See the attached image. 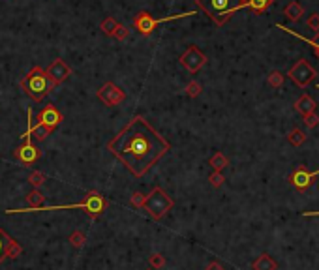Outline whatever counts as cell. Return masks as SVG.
Here are the masks:
<instances>
[{"label": "cell", "instance_id": "cell-26", "mask_svg": "<svg viewBox=\"0 0 319 270\" xmlns=\"http://www.w3.org/2000/svg\"><path fill=\"white\" fill-rule=\"evenodd\" d=\"M47 135H51V130L49 128L42 126V124H34L32 126V137H36L38 141H44V139H47Z\"/></svg>", "mask_w": 319, "mask_h": 270}, {"label": "cell", "instance_id": "cell-32", "mask_svg": "<svg viewBox=\"0 0 319 270\" xmlns=\"http://www.w3.org/2000/svg\"><path fill=\"white\" fill-rule=\"evenodd\" d=\"M113 36H115L116 39H126L128 36H130V30H128L124 25H116L115 32H113Z\"/></svg>", "mask_w": 319, "mask_h": 270}, {"label": "cell", "instance_id": "cell-30", "mask_svg": "<svg viewBox=\"0 0 319 270\" xmlns=\"http://www.w3.org/2000/svg\"><path fill=\"white\" fill-rule=\"evenodd\" d=\"M209 182L212 184L214 188H220L224 182H226V177L222 175V171H212V175L209 177Z\"/></svg>", "mask_w": 319, "mask_h": 270}, {"label": "cell", "instance_id": "cell-7", "mask_svg": "<svg viewBox=\"0 0 319 270\" xmlns=\"http://www.w3.org/2000/svg\"><path fill=\"white\" fill-rule=\"evenodd\" d=\"M192 15H197V11H186V13H176V15L162 17V19H154V17L149 15L147 11H139L137 15L133 17V28H135V30H137L139 34H143V36H150V34L154 32V28L160 27L162 23L176 21V19H182V17H192Z\"/></svg>", "mask_w": 319, "mask_h": 270}, {"label": "cell", "instance_id": "cell-25", "mask_svg": "<svg viewBox=\"0 0 319 270\" xmlns=\"http://www.w3.org/2000/svg\"><path fill=\"white\" fill-rule=\"evenodd\" d=\"M68 240H70V244H72L73 248H83L85 242H87V235H85L83 231H73Z\"/></svg>", "mask_w": 319, "mask_h": 270}, {"label": "cell", "instance_id": "cell-11", "mask_svg": "<svg viewBox=\"0 0 319 270\" xmlns=\"http://www.w3.org/2000/svg\"><path fill=\"white\" fill-rule=\"evenodd\" d=\"M317 177H319V169L310 173L304 165H298L297 169L289 175V182H291V186L297 188L298 192H304V190H308V188L314 184V180Z\"/></svg>", "mask_w": 319, "mask_h": 270}, {"label": "cell", "instance_id": "cell-6", "mask_svg": "<svg viewBox=\"0 0 319 270\" xmlns=\"http://www.w3.org/2000/svg\"><path fill=\"white\" fill-rule=\"evenodd\" d=\"M27 120H28V126H27V132H25V141L19 149L15 150V158L21 163L25 165H32L36 161L42 158V150L32 143V126H34V118H32V109L27 111Z\"/></svg>", "mask_w": 319, "mask_h": 270}, {"label": "cell", "instance_id": "cell-24", "mask_svg": "<svg viewBox=\"0 0 319 270\" xmlns=\"http://www.w3.org/2000/svg\"><path fill=\"white\" fill-rule=\"evenodd\" d=\"M45 180H47V178H45V175L42 171H32L30 175H28V182L32 184L34 190H38V188L44 186Z\"/></svg>", "mask_w": 319, "mask_h": 270}, {"label": "cell", "instance_id": "cell-4", "mask_svg": "<svg viewBox=\"0 0 319 270\" xmlns=\"http://www.w3.org/2000/svg\"><path fill=\"white\" fill-rule=\"evenodd\" d=\"M241 2L242 0H195L199 10H203L216 23V27H224L241 10Z\"/></svg>", "mask_w": 319, "mask_h": 270}, {"label": "cell", "instance_id": "cell-17", "mask_svg": "<svg viewBox=\"0 0 319 270\" xmlns=\"http://www.w3.org/2000/svg\"><path fill=\"white\" fill-rule=\"evenodd\" d=\"M284 15H286L291 23H297L298 19L304 15V8L298 4L297 0H293V2H289V4L284 8Z\"/></svg>", "mask_w": 319, "mask_h": 270}, {"label": "cell", "instance_id": "cell-31", "mask_svg": "<svg viewBox=\"0 0 319 270\" xmlns=\"http://www.w3.org/2000/svg\"><path fill=\"white\" fill-rule=\"evenodd\" d=\"M145 199H147V195L141 192H135L132 195V199H130V203L135 206V209H143V204H145Z\"/></svg>", "mask_w": 319, "mask_h": 270}, {"label": "cell", "instance_id": "cell-16", "mask_svg": "<svg viewBox=\"0 0 319 270\" xmlns=\"http://www.w3.org/2000/svg\"><path fill=\"white\" fill-rule=\"evenodd\" d=\"M253 270H276L278 268V263H276L269 254H261L257 259L252 263Z\"/></svg>", "mask_w": 319, "mask_h": 270}, {"label": "cell", "instance_id": "cell-9", "mask_svg": "<svg viewBox=\"0 0 319 270\" xmlns=\"http://www.w3.org/2000/svg\"><path fill=\"white\" fill-rule=\"evenodd\" d=\"M181 64L184 68H186L190 73H197L201 68L207 64V56H205V53L199 47H195V45H190L184 53L181 55Z\"/></svg>", "mask_w": 319, "mask_h": 270}, {"label": "cell", "instance_id": "cell-2", "mask_svg": "<svg viewBox=\"0 0 319 270\" xmlns=\"http://www.w3.org/2000/svg\"><path fill=\"white\" fill-rule=\"evenodd\" d=\"M105 206H107V199L98 192H88L87 199L83 203L73 204H55V206H38V209H11L6 210V214H25V212H44V210H68V209H83L90 218H98L104 214Z\"/></svg>", "mask_w": 319, "mask_h": 270}, {"label": "cell", "instance_id": "cell-28", "mask_svg": "<svg viewBox=\"0 0 319 270\" xmlns=\"http://www.w3.org/2000/svg\"><path fill=\"white\" fill-rule=\"evenodd\" d=\"M149 265L152 266L154 270L164 268V266H165V257L162 254H152L149 257Z\"/></svg>", "mask_w": 319, "mask_h": 270}, {"label": "cell", "instance_id": "cell-15", "mask_svg": "<svg viewBox=\"0 0 319 270\" xmlns=\"http://www.w3.org/2000/svg\"><path fill=\"white\" fill-rule=\"evenodd\" d=\"M276 0H242L241 2V10L248 8V10H252L253 13H265V11L269 10L270 6L274 4Z\"/></svg>", "mask_w": 319, "mask_h": 270}, {"label": "cell", "instance_id": "cell-34", "mask_svg": "<svg viewBox=\"0 0 319 270\" xmlns=\"http://www.w3.org/2000/svg\"><path fill=\"white\" fill-rule=\"evenodd\" d=\"M304 124H306L308 128L319 126V116L315 115V113H312V115H306V116H304Z\"/></svg>", "mask_w": 319, "mask_h": 270}, {"label": "cell", "instance_id": "cell-8", "mask_svg": "<svg viewBox=\"0 0 319 270\" xmlns=\"http://www.w3.org/2000/svg\"><path fill=\"white\" fill-rule=\"evenodd\" d=\"M287 75H289V79H291L297 87L304 89V87H308V85L314 81L315 75H317V72H315V68L310 66L308 60L301 58V60H297V64H295V66L287 72Z\"/></svg>", "mask_w": 319, "mask_h": 270}, {"label": "cell", "instance_id": "cell-29", "mask_svg": "<svg viewBox=\"0 0 319 270\" xmlns=\"http://www.w3.org/2000/svg\"><path fill=\"white\" fill-rule=\"evenodd\" d=\"M201 85L197 83V81H190V83L186 85V94L190 96V98H197L199 94H201Z\"/></svg>", "mask_w": 319, "mask_h": 270}, {"label": "cell", "instance_id": "cell-37", "mask_svg": "<svg viewBox=\"0 0 319 270\" xmlns=\"http://www.w3.org/2000/svg\"><path fill=\"white\" fill-rule=\"evenodd\" d=\"M317 89H319V85H317Z\"/></svg>", "mask_w": 319, "mask_h": 270}, {"label": "cell", "instance_id": "cell-5", "mask_svg": "<svg viewBox=\"0 0 319 270\" xmlns=\"http://www.w3.org/2000/svg\"><path fill=\"white\" fill-rule=\"evenodd\" d=\"M173 206H175V201L167 195V192H165L164 188H160V186H156L154 190L147 195L145 204H143V209L147 210L150 218H154V220H162L169 210H173Z\"/></svg>", "mask_w": 319, "mask_h": 270}, {"label": "cell", "instance_id": "cell-12", "mask_svg": "<svg viewBox=\"0 0 319 270\" xmlns=\"http://www.w3.org/2000/svg\"><path fill=\"white\" fill-rule=\"evenodd\" d=\"M45 73H47L49 81L53 83V87H56V85L64 83V81L72 75V68L68 66L62 58H55V60L49 64V68L45 70Z\"/></svg>", "mask_w": 319, "mask_h": 270}, {"label": "cell", "instance_id": "cell-21", "mask_svg": "<svg viewBox=\"0 0 319 270\" xmlns=\"http://www.w3.org/2000/svg\"><path fill=\"white\" fill-rule=\"evenodd\" d=\"M287 139H289V143L293 147H301V144L306 143V133L303 130H298V128H293L291 132H289V135H287Z\"/></svg>", "mask_w": 319, "mask_h": 270}, {"label": "cell", "instance_id": "cell-35", "mask_svg": "<svg viewBox=\"0 0 319 270\" xmlns=\"http://www.w3.org/2000/svg\"><path fill=\"white\" fill-rule=\"evenodd\" d=\"M205 270H226L224 268V265H222V263H218V261H212V263H209V265H207V268Z\"/></svg>", "mask_w": 319, "mask_h": 270}, {"label": "cell", "instance_id": "cell-20", "mask_svg": "<svg viewBox=\"0 0 319 270\" xmlns=\"http://www.w3.org/2000/svg\"><path fill=\"white\" fill-rule=\"evenodd\" d=\"M13 240V238L8 235V233L0 227V265L4 263V259H6V252H8V246H10V242Z\"/></svg>", "mask_w": 319, "mask_h": 270}, {"label": "cell", "instance_id": "cell-38", "mask_svg": "<svg viewBox=\"0 0 319 270\" xmlns=\"http://www.w3.org/2000/svg\"><path fill=\"white\" fill-rule=\"evenodd\" d=\"M150 270H152V268H150Z\"/></svg>", "mask_w": 319, "mask_h": 270}, {"label": "cell", "instance_id": "cell-13", "mask_svg": "<svg viewBox=\"0 0 319 270\" xmlns=\"http://www.w3.org/2000/svg\"><path fill=\"white\" fill-rule=\"evenodd\" d=\"M62 122V115H61V111L56 109L55 105H45L44 109L39 111V115H38V124H42V126L45 128H49L51 132L55 130L58 124Z\"/></svg>", "mask_w": 319, "mask_h": 270}, {"label": "cell", "instance_id": "cell-3", "mask_svg": "<svg viewBox=\"0 0 319 270\" xmlns=\"http://www.w3.org/2000/svg\"><path fill=\"white\" fill-rule=\"evenodd\" d=\"M19 87H21L28 98H32L36 103L44 101L45 96L55 89L53 83L49 81V77H47L45 70L42 66H34L32 70H30V72H28L27 75L19 81Z\"/></svg>", "mask_w": 319, "mask_h": 270}, {"label": "cell", "instance_id": "cell-36", "mask_svg": "<svg viewBox=\"0 0 319 270\" xmlns=\"http://www.w3.org/2000/svg\"><path fill=\"white\" fill-rule=\"evenodd\" d=\"M314 53H315V56L319 58V49H314Z\"/></svg>", "mask_w": 319, "mask_h": 270}, {"label": "cell", "instance_id": "cell-14", "mask_svg": "<svg viewBox=\"0 0 319 270\" xmlns=\"http://www.w3.org/2000/svg\"><path fill=\"white\" fill-rule=\"evenodd\" d=\"M315 107H317L315 99L312 98V96H308V94H303V96H301V98L295 101V111H297V113H301L303 116L312 115V113L315 111Z\"/></svg>", "mask_w": 319, "mask_h": 270}, {"label": "cell", "instance_id": "cell-19", "mask_svg": "<svg viewBox=\"0 0 319 270\" xmlns=\"http://www.w3.org/2000/svg\"><path fill=\"white\" fill-rule=\"evenodd\" d=\"M27 203H28V209H38V206H44L45 195L39 192V190H32V192L27 195Z\"/></svg>", "mask_w": 319, "mask_h": 270}, {"label": "cell", "instance_id": "cell-18", "mask_svg": "<svg viewBox=\"0 0 319 270\" xmlns=\"http://www.w3.org/2000/svg\"><path fill=\"white\" fill-rule=\"evenodd\" d=\"M209 165L214 169V171H224L227 165H229V160H227L226 154H222V152H216L212 158L209 160Z\"/></svg>", "mask_w": 319, "mask_h": 270}, {"label": "cell", "instance_id": "cell-27", "mask_svg": "<svg viewBox=\"0 0 319 270\" xmlns=\"http://www.w3.org/2000/svg\"><path fill=\"white\" fill-rule=\"evenodd\" d=\"M116 25H118V23H116L113 17H105L104 21H102V25H99V28H102V32H104V34H107V36H113Z\"/></svg>", "mask_w": 319, "mask_h": 270}, {"label": "cell", "instance_id": "cell-23", "mask_svg": "<svg viewBox=\"0 0 319 270\" xmlns=\"http://www.w3.org/2000/svg\"><path fill=\"white\" fill-rule=\"evenodd\" d=\"M284 81H286V77H284V73L282 72H270L269 77H267V83L272 87V89H280L282 85H284Z\"/></svg>", "mask_w": 319, "mask_h": 270}, {"label": "cell", "instance_id": "cell-33", "mask_svg": "<svg viewBox=\"0 0 319 270\" xmlns=\"http://www.w3.org/2000/svg\"><path fill=\"white\" fill-rule=\"evenodd\" d=\"M306 25H308V28H312L314 32H319V13H312V15H308Z\"/></svg>", "mask_w": 319, "mask_h": 270}, {"label": "cell", "instance_id": "cell-22", "mask_svg": "<svg viewBox=\"0 0 319 270\" xmlns=\"http://www.w3.org/2000/svg\"><path fill=\"white\" fill-rule=\"evenodd\" d=\"M23 254V246L17 240H11L10 246H8V252H6V259H19Z\"/></svg>", "mask_w": 319, "mask_h": 270}, {"label": "cell", "instance_id": "cell-1", "mask_svg": "<svg viewBox=\"0 0 319 270\" xmlns=\"http://www.w3.org/2000/svg\"><path fill=\"white\" fill-rule=\"evenodd\" d=\"M169 141H165L139 115L133 116L107 143V150L137 178L145 177L169 152Z\"/></svg>", "mask_w": 319, "mask_h": 270}, {"label": "cell", "instance_id": "cell-10", "mask_svg": "<svg viewBox=\"0 0 319 270\" xmlns=\"http://www.w3.org/2000/svg\"><path fill=\"white\" fill-rule=\"evenodd\" d=\"M96 96H98V99L102 101L104 105H107V107H115V105L122 103L124 99H126V92L122 89H118L115 83H105L104 87H99L98 92H96Z\"/></svg>", "mask_w": 319, "mask_h": 270}]
</instances>
